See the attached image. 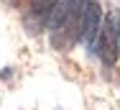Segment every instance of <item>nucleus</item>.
Returning <instances> with one entry per match:
<instances>
[{
  "label": "nucleus",
  "mask_w": 120,
  "mask_h": 110,
  "mask_svg": "<svg viewBox=\"0 0 120 110\" xmlns=\"http://www.w3.org/2000/svg\"><path fill=\"white\" fill-rule=\"evenodd\" d=\"M118 31L120 28H115V16H107V21H105V26L100 28V33H97V54H100V59L105 62V64H115V59H118Z\"/></svg>",
  "instance_id": "1"
},
{
  "label": "nucleus",
  "mask_w": 120,
  "mask_h": 110,
  "mask_svg": "<svg viewBox=\"0 0 120 110\" xmlns=\"http://www.w3.org/2000/svg\"><path fill=\"white\" fill-rule=\"evenodd\" d=\"M100 18H102L100 5L90 0L87 8H84V16H82V26H79V36H82L90 46H95V41H97V33H100Z\"/></svg>",
  "instance_id": "2"
},
{
  "label": "nucleus",
  "mask_w": 120,
  "mask_h": 110,
  "mask_svg": "<svg viewBox=\"0 0 120 110\" xmlns=\"http://www.w3.org/2000/svg\"><path fill=\"white\" fill-rule=\"evenodd\" d=\"M72 8H74V0H56V5L49 10L51 13V18H49V28H61L64 23L69 21V16H72Z\"/></svg>",
  "instance_id": "3"
},
{
  "label": "nucleus",
  "mask_w": 120,
  "mask_h": 110,
  "mask_svg": "<svg viewBox=\"0 0 120 110\" xmlns=\"http://www.w3.org/2000/svg\"><path fill=\"white\" fill-rule=\"evenodd\" d=\"M54 5H56V0H31V8H33V13H36V16L49 13Z\"/></svg>",
  "instance_id": "4"
},
{
  "label": "nucleus",
  "mask_w": 120,
  "mask_h": 110,
  "mask_svg": "<svg viewBox=\"0 0 120 110\" xmlns=\"http://www.w3.org/2000/svg\"><path fill=\"white\" fill-rule=\"evenodd\" d=\"M118 49H120V46H118Z\"/></svg>",
  "instance_id": "5"
}]
</instances>
